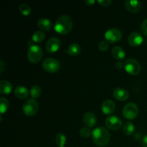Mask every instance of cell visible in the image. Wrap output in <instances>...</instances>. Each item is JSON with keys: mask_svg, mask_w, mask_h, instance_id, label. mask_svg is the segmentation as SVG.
I'll use <instances>...</instances> for the list:
<instances>
[{"mask_svg": "<svg viewBox=\"0 0 147 147\" xmlns=\"http://www.w3.org/2000/svg\"><path fill=\"white\" fill-rule=\"evenodd\" d=\"M111 135L106 128L98 127L93 131L92 139L96 145L100 147L107 146L110 141Z\"/></svg>", "mask_w": 147, "mask_h": 147, "instance_id": "cell-1", "label": "cell"}, {"mask_svg": "<svg viewBox=\"0 0 147 147\" xmlns=\"http://www.w3.org/2000/svg\"><path fill=\"white\" fill-rule=\"evenodd\" d=\"M55 30L60 34H66L73 28V20L68 15H62L57 18L55 23Z\"/></svg>", "mask_w": 147, "mask_h": 147, "instance_id": "cell-2", "label": "cell"}, {"mask_svg": "<svg viewBox=\"0 0 147 147\" xmlns=\"http://www.w3.org/2000/svg\"><path fill=\"white\" fill-rule=\"evenodd\" d=\"M27 59L32 63H38L43 57L42 49L37 45H31L27 50Z\"/></svg>", "mask_w": 147, "mask_h": 147, "instance_id": "cell-3", "label": "cell"}, {"mask_svg": "<svg viewBox=\"0 0 147 147\" xmlns=\"http://www.w3.org/2000/svg\"><path fill=\"white\" fill-rule=\"evenodd\" d=\"M39 105L34 99L31 98L26 100L22 106V111L24 115L29 117L34 116L37 113Z\"/></svg>", "mask_w": 147, "mask_h": 147, "instance_id": "cell-4", "label": "cell"}, {"mask_svg": "<svg viewBox=\"0 0 147 147\" xmlns=\"http://www.w3.org/2000/svg\"><path fill=\"white\" fill-rule=\"evenodd\" d=\"M124 69L131 76H136L141 71V65L139 62L134 58H129L125 61Z\"/></svg>", "mask_w": 147, "mask_h": 147, "instance_id": "cell-5", "label": "cell"}, {"mask_svg": "<svg viewBox=\"0 0 147 147\" xmlns=\"http://www.w3.org/2000/svg\"><path fill=\"white\" fill-rule=\"evenodd\" d=\"M60 67H61V65L59 60H57V59L52 58V57L45 59L42 63L43 69L48 73H56L60 70Z\"/></svg>", "mask_w": 147, "mask_h": 147, "instance_id": "cell-6", "label": "cell"}, {"mask_svg": "<svg viewBox=\"0 0 147 147\" xmlns=\"http://www.w3.org/2000/svg\"><path fill=\"white\" fill-rule=\"evenodd\" d=\"M123 116L126 119L131 120L135 119L139 114V108L134 103H129L123 109Z\"/></svg>", "mask_w": 147, "mask_h": 147, "instance_id": "cell-7", "label": "cell"}, {"mask_svg": "<svg viewBox=\"0 0 147 147\" xmlns=\"http://www.w3.org/2000/svg\"><path fill=\"white\" fill-rule=\"evenodd\" d=\"M121 32L117 28H111L105 33V39L110 43H115L121 39Z\"/></svg>", "mask_w": 147, "mask_h": 147, "instance_id": "cell-8", "label": "cell"}, {"mask_svg": "<svg viewBox=\"0 0 147 147\" xmlns=\"http://www.w3.org/2000/svg\"><path fill=\"white\" fill-rule=\"evenodd\" d=\"M106 126L111 130L116 131L122 126V121L119 117L114 116H109L106 119Z\"/></svg>", "mask_w": 147, "mask_h": 147, "instance_id": "cell-9", "label": "cell"}, {"mask_svg": "<svg viewBox=\"0 0 147 147\" xmlns=\"http://www.w3.org/2000/svg\"><path fill=\"white\" fill-rule=\"evenodd\" d=\"M60 41L57 37H51L47 41L45 48L48 53H55L60 49Z\"/></svg>", "mask_w": 147, "mask_h": 147, "instance_id": "cell-10", "label": "cell"}, {"mask_svg": "<svg viewBox=\"0 0 147 147\" xmlns=\"http://www.w3.org/2000/svg\"><path fill=\"white\" fill-rule=\"evenodd\" d=\"M143 36L142 34L137 32H134L129 34V38H128V41L129 43L133 47H138V46L141 45L143 42Z\"/></svg>", "mask_w": 147, "mask_h": 147, "instance_id": "cell-11", "label": "cell"}, {"mask_svg": "<svg viewBox=\"0 0 147 147\" xmlns=\"http://www.w3.org/2000/svg\"><path fill=\"white\" fill-rule=\"evenodd\" d=\"M125 7L130 12L136 13L142 9V3L137 0H127L125 1Z\"/></svg>", "mask_w": 147, "mask_h": 147, "instance_id": "cell-12", "label": "cell"}, {"mask_svg": "<svg viewBox=\"0 0 147 147\" xmlns=\"http://www.w3.org/2000/svg\"><path fill=\"white\" fill-rule=\"evenodd\" d=\"M113 96L116 100L120 101H124L127 100L129 97V92L122 88H116L113 92Z\"/></svg>", "mask_w": 147, "mask_h": 147, "instance_id": "cell-13", "label": "cell"}, {"mask_svg": "<svg viewBox=\"0 0 147 147\" xmlns=\"http://www.w3.org/2000/svg\"><path fill=\"white\" fill-rule=\"evenodd\" d=\"M116 109L115 103L112 100H106L103 103L101 106V111L104 114L109 115L114 112Z\"/></svg>", "mask_w": 147, "mask_h": 147, "instance_id": "cell-14", "label": "cell"}, {"mask_svg": "<svg viewBox=\"0 0 147 147\" xmlns=\"http://www.w3.org/2000/svg\"><path fill=\"white\" fill-rule=\"evenodd\" d=\"M83 121L88 127H93L96 124L97 119L94 113H91V112H88V113H85L84 117H83Z\"/></svg>", "mask_w": 147, "mask_h": 147, "instance_id": "cell-15", "label": "cell"}, {"mask_svg": "<svg viewBox=\"0 0 147 147\" xmlns=\"http://www.w3.org/2000/svg\"><path fill=\"white\" fill-rule=\"evenodd\" d=\"M12 84L8 80H1L0 82V93L1 94H9L12 90Z\"/></svg>", "mask_w": 147, "mask_h": 147, "instance_id": "cell-16", "label": "cell"}, {"mask_svg": "<svg viewBox=\"0 0 147 147\" xmlns=\"http://www.w3.org/2000/svg\"><path fill=\"white\" fill-rule=\"evenodd\" d=\"M14 95L18 98L24 99L28 96L29 91L27 88L24 86H19L14 89Z\"/></svg>", "mask_w": 147, "mask_h": 147, "instance_id": "cell-17", "label": "cell"}, {"mask_svg": "<svg viewBox=\"0 0 147 147\" xmlns=\"http://www.w3.org/2000/svg\"><path fill=\"white\" fill-rule=\"evenodd\" d=\"M111 53L113 57L118 60H123L126 56V53H125L123 49L119 46H116V47H113L112 49Z\"/></svg>", "mask_w": 147, "mask_h": 147, "instance_id": "cell-18", "label": "cell"}, {"mask_svg": "<svg viewBox=\"0 0 147 147\" xmlns=\"http://www.w3.org/2000/svg\"><path fill=\"white\" fill-rule=\"evenodd\" d=\"M37 26L40 30H44V31H49L52 28V22L48 19L42 18L37 22Z\"/></svg>", "mask_w": 147, "mask_h": 147, "instance_id": "cell-19", "label": "cell"}, {"mask_svg": "<svg viewBox=\"0 0 147 147\" xmlns=\"http://www.w3.org/2000/svg\"><path fill=\"white\" fill-rule=\"evenodd\" d=\"M80 51H81V47L77 43H73V44L70 45L67 50V53L73 57L78 55L80 53Z\"/></svg>", "mask_w": 147, "mask_h": 147, "instance_id": "cell-20", "label": "cell"}, {"mask_svg": "<svg viewBox=\"0 0 147 147\" xmlns=\"http://www.w3.org/2000/svg\"><path fill=\"white\" fill-rule=\"evenodd\" d=\"M134 131H135L134 125L130 121L126 122L123 127V133H124V134L127 135V136H130V135H131L134 132Z\"/></svg>", "mask_w": 147, "mask_h": 147, "instance_id": "cell-21", "label": "cell"}, {"mask_svg": "<svg viewBox=\"0 0 147 147\" xmlns=\"http://www.w3.org/2000/svg\"><path fill=\"white\" fill-rule=\"evenodd\" d=\"M30 92L32 98L33 99H35L40 96V95H41L42 93V89L39 86L34 85V86H32V88H30Z\"/></svg>", "mask_w": 147, "mask_h": 147, "instance_id": "cell-22", "label": "cell"}, {"mask_svg": "<svg viewBox=\"0 0 147 147\" xmlns=\"http://www.w3.org/2000/svg\"><path fill=\"white\" fill-rule=\"evenodd\" d=\"M45 37V33L43 32L40 31V30H38V31H36L33 34L32 37V40L33 42H41L44 40Z\"/></svg>", "mask_w": 147, "mask_h": 147, "instance_id": "cell-23", "label": "cell"}, {"mask_svg": "<svg viewBox=\"0 0 147 147\" xmlns=\"http://www.w3.org/2000/svg\"><path fill=\"white\" fill-rule=\"evenodd\" d=\"M9 106V103L8 100L5 98L1 97L0 98V112H1V115L7 112V111L8 110Z\"/></svg>", "mask_w": 147, "mask_h": 147, "instance_id": "cell-24", "label": "cell"}, {"mask_svg": "<svg viewBox=\"0 0 147 147\" xmlns=\"http://www.w3.org/2000/svg\"><path fill=\"white\" fill-rule=\"evenodd\" d=\"M19 9H20V11L21 12V14L24 16H28L29 14H30V13L32 11L31 7L27 4H20V7H19Z\"/></svg>", "mask_w": 147, "mask_h": 147, "instance_id": "cell-25", "label": "cell"}, {"mask_svg": "<svg viewBox=\"0 0 147 147\" xmlns=\"http://www.w3.org/2000/svg\"><path fill=\"white\" fill-rule=\"evenodd\" d=\"M55 142L59 147H63L65 146V144L66 142V137L63 133H59L56 136Z\"/></svg>", "mask_w": 147, "mask_h": 147, "instance_id": "cell-26", "label": "cell"}, {"mask_svg": "<svg viewBox=\"0 0 147 147\" xmlns=\"http://www.w3.org/2000/svg\"><path fill=\"white\" fill-rule=\"evenodd\" d=\"M80 135L83 138H88L91 136L93 132L90 130L88 127H83L80 130Z\"/></svg>", "mask_w": 147, "mask_h": 147, "instance_id": "cell-27", "label": "cell"}, {"mask_svg": "<svg viewBox=\"0 0 147 147\" xmlns=\"http://www.w3.org/2000/svg\"><path fill=\"white\" fill-rule=\"evenodd\" d=\"M98 49L101 52H106L109 49V43L105 40H103L99 43Z\"/></svg>", "mask_w": 147, "mask_h": 147, "instance_id": "cell-28", "label": "cell"}, {"mask_svg": "<svg viewBox=\"0 0 147 147\" xmlns=\"http://www.w3.org/2000/svg\"><path fill=\"white\" fill-rule=\"evenodd\" d=\"M98 3L102 7H109L112 3L111 0H98Z\"/></svg>", "mask_w": 147, "mask_h": 147, "instance_id": "cell-29", "label": "cell"}, {"mask_svg": "<svg viewBox=\"0 0 147 147\" xmlns=\"http://www.w3.org/2000/svg\"><path fill=\"white\" fill-rule=\"evenodd\" d=\"M141 28H142V31L143 32V34L144 35L147 36V19L142 22Z\"/></svg>", "mask_w": 147, "mask_h": 147, "instance_id": "cell-30", "label": "cell"}, {"mask_svg": "<svg viewBox=\"0 0 147 147\" xmlns=\"http://www.w3.org/2000/svg\"><path fill=\"white\" fill-rule=\"evenodd\" d=\"M115 66H116V68L119 69V70H120V69H121L122 67H124V64H123V63H122L121 62H118V63H116Z\"/></svg>", "mask_w": 147, "mask_h": 147, "instance_id": "cell-31", "label": "cell"}, {"mask_svg": "<svg viewBox=\"0 0 147 147\" xmlns=\"http://www.w3.org/2000/svg\"><path fill=\"white\" fill-rule=\"evenodd\" d=\"M95 2H96L95 0H86V1H85V4L88 6L93 5Z\"/></svg>", "mask_w": 147, "mask_h": 147, "instance_id": "cell-32", "label": "cell"}, {"mask_svg": "<svg viewBox=\"0 0 147 147\" xmlns=\"http://www.w3.org/2000/svg\"><path fill=\"white\" fill-rule=\"evenodd\" d=\"M4 67H5V65H4V63H3V61L0 62V74L1 75L2 74L3 72H4Z\"/></svg>", "mask_w": 147, "mask_h": 147, "instance_id": "cell-33", "label": "cell"}, {"mask_svg": "<svg viewBox=\"0 0 147 147\" xmlns=\"http://www.w3.org/2000/svg\"><path fill=\"white\" fill-rule=\"evenodd\" d=\"M142 145L144 147H147V135L142 139Z\"/></svg>", "mask_w": 147, "mask_h": 147, "instance_id": "cell-34", "label": "cell"}, {"mask_svg": "<svg viewBox=\"0 0 147 147\" xmlns=\"http://www.w3.org/2000/svg\"><path fill=\"white\" fill-rule=\"evenodd\" d=\"M146 44H147V41H146Z\"/></svg>", "mask_w": 147, "mask_h": 147, "instance_id": "cell-35", "label": "cell"}, {"mask_svg": "<svg viewBox=\"0 0 147 147\" xmlns=\"http://www.w3.org/2000/svg\"><path fill=\"white\" fill-rule=\"evenodd\" d=\"M63 147H65V146H63Z\"/></svg>", "mask_w": 147, "mask_h": 147, "instance_id": "cell-36", "label": "cell"}]
</instances>
